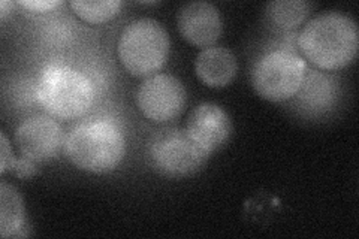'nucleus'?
Returning <instances> with one entry per match:
<instances>
[{"label":"nucleus","instance_id":"a211bd4d","mask_svg":"<svg viewBox=\"0 0 359 239\" xmlns=\"http://www.w3.org/2000/svg\"><path fill=\"white\" fill-rule=\"evenodd\" d=\"M13 2H8V0H2L0 2V18L5 20L11 13H13Z\"/></svg>","mask_w":359,"mask_h":239},{"label":"nucleus","instance_id":"1a4fd4ad","mask_svg":"<svg viewBox=\"0 0 359 239\" xmlns=\"http://www.w3.org/2000/svg\"><path fill=\"white\" fill-rule=\"evenodd\" d=\"M177 26L182 36L199 48L212 47L223 30L219 9L208 2L186 4L178 11Z\"/></svg>","mask_w":359,"mask_h":239},{"label":"nucleus","instance_id":"423d86ee","mask_svg":"<svg viewBox=\"0 0 359 239\" xmlns=\"http://www.w3.org/2000/svg\"><path fill=\"white\" fill-rule=\"evenodd\" d=\"M306 76V63L299 55L278 50L268 53L255 64L253 87L269 102H283L295 96Z\"/></svg>","mask_w":359,"mask_h":239},{"label":"nucleus","instance_id":"f257e3e1","mask_svg":"<svg viewBox=\"0 0 359 239\" xmlns=\"http://www.w3.org/2000/svg\"><path fill=\"white\" fill-rule=\"evenodd\" d=\"M299 48L306 59L323 71H339L358 54L356 22L340 13H325L309 21L299 33Z\"/></svg>","mask_w":359,"mask_h":239},{"label":"nucleus","instance_id":"0eeeda50","mask_svg":"<svg viewBox=\"0 0 359 239\" xmlns=\"http://www.w3.org/2000/svg\"><path fill=\"white\" fill-rule=\"evenodd\" d=\"M137 104L144 117L154 123H168L183 112L186 88L172 75L156 74L144 79L140 86Z\"/></svg>","mask_w":359,"mask_h":239},{"label":"nucleus","instance_id":"f03ea898","mask_svg":"<svg viewBox=\"0 0 359 239\" xmlns=\"http://www.w3.org/2000/svg\"><path fill=\"white\" fill-rule=\"evenodd\" d=\"M63 145L69 162L92 174L114 170L126 153L123 132L109 121L81 124L66 136Z\"/></svg>","mask_w":359,"mask_h":239},{"label":"nucleus","instance_id":"ddd939ff","mask_svg":"<svg viewBox=\"0 0 359 239\" xmlns=\"http://www.w3.org/2000/svg\"><path fill=\"white\" fill-rule=\"evenodd\" d=\"M310 5L302 0H276L266 5L268 20L280 29H295L309 15Z\"/></svg>","mask_w":359,"mask_h":239},{"label":"nucleus","instance_id":"f8f14e48","mask_svg":"<svg viewBox=\"0 0 359 239\" xmlns=\"http://www.w3.org/2000/svg\"><path fill=\"white\" fill-rule=\"evenodd\" d=\"M25 223V203L20 193L6 183L0 184V235L14 236Z\"/></svg>","mask_w":359,"mask_h":239},{"label":"nucleus","instance_id":"f3484780","mask_svg":"<svg viewBox=\"0 0 359 239\" xmlns=\"http://www.w3.org/2000/svg\"><path fill=\"white\" fill-rule=\"evenodd\" d=\"M13 170L18 177L27 178V177H30V175L36 172V166H35V163H33V161L25 157V158H20V161L15 162Z\"/></svg>","mask_w":359,"mask_h":239},{"label":"nucleus","instance_id":"4468645a","mask_svg":"<svg viewBox=\"0 0 359 239\" xmlns=\"http://www.w3.org/2000/svg\"><path fill=\"white\" fill-rule=\"evenodd\" d=\"M123 4L118 0H74L71 8L81 20L90 25H100L114 18L121 9Z\"/></svg>","mask_w":359,"mask_h":239},{"label":"nucleus","instance_id":"dca6fc26","mask_svg":"<svg viewBox=\"0 0 359 239\" xmlns=\"http://www.w3.org/2000/svg\"><path fill=\"white\" fill-rule=\"evenodd\" d=\"M0 139H2V150H0V154H2V166H0V172L5 174L8 169L13 170L15 161H14L13 148H11V145H9L6 135L5 133L0 135Z\"/></svg>","mask_w":359,"mask_h":239},{"label":"nucleus","instance_id":"20e7f679","mask_svg":"<svg viewBox=\"0 0 359 239\" xmlns=\"http://www.w3.org/2000/svg\"><path fill=\"white\" fill-rule=\"evenodd\" d=\"M170 54V36L153 18L132 21L121 32L118 57L133 76H151L165 64Z\"/></svg>","mask_w":359,"mask_h":239},{"label":"nucleus","instance_id":"39448f33","mask_svg":"<svg viewBox=\"0 0 359 239\" xmlns=\"http://www.w3.org/2000/svg\"><path fill=\"white\" fill-rule=\"evenodd\" d=\"M150 162L166 177H187L204 166L210 151L199 145L187 130L166 129L153 136L149 146Z\"/></svg>","mask_w":359,"mask_h":239},{"label":"nucleus","instance_id":"7ed1b4c3","mask_svg":"<svg viewBox=\"0 0 359 239\" xmlns=\"http://www.w3.org/2000/svg\"><path fill=\"white\" fill-rule=\"evenodd\" d=\"M38 100L53 117L72 120L92 107L93 88L88 78L69 66L50 64L38 81Z\"/></svg>","mask_w":359,"mask_h":239},{"label":"nucleus","instance_id":"9b49d317","mask_svg":"<svg viewBox=\"0 0 359 239\" xmlns=\"http://www.w3.org/2000/svg\"><path fill=\"white\" fill-rule=\"evenodd\" d=\"M195 72L202 84L211 88L229 86L238 72V63L231 50L224 47L204 48L196 57Z\"/></svg>","mask_w":359,"mask_h":239},{"label":"nucleus","instance_id":"9d476101","mask_svg":"<svg viewBox=\"0 0 359 239\" xmlns=\"http://www.w3.org/2000/svg\"><path fill=\"white\" fill-rule=\"evenodd\" d=\"M189 135L205 148L207 151H215L229 139L232 133V123L226 112L215 104H201L187 120Z\"/></svg>","mask_w":359,"mask_h":239},{"label":"nucleus","instance_id":"2eb2a0df","mask_svg":"<svg viewBox=\"0 0 359 239\" xmlns=\"http://www.w3.org/2000/svg\"><path fill=\"white\" fill-rule=\"evenodd\" d=\"M17 5L30 11H36V13H47V11L60 6L62 2H59V0H20Z\"/></svg>","mask_w":359,"mask_h":239},{"label":"nucleus","instance_id":"6e6552de","mask_svg":"<svg viewBox=\"0 0 359 239\" xmlns=\"http://www.w3.org/2000/svg\"><path fill=\"white\" fill-rule=\"evenodd\" d=\"M15 142L21 154L33 162L50 161L63 145V130L59 123L38 116L20 124L15 132Z\"/></svg>","mask_w":359,"mask_h":239}]
</instances>
